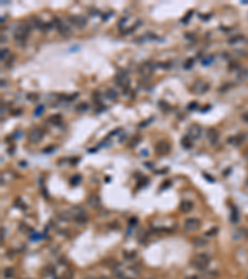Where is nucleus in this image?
<instances>
[{
	"mask_svg": "<svg viewBox=\"0 0 248 279\" xmlns=\"http://www.w3.org/2000/svg\"><path fill=\"white\" fill-rule=\"evenodd\" d=\"M138 72H139L142 78H149V77H151V74L154 73V65L149 61L143 62L139 66V68H138Z\"/></svg>",
	"mask_w": 248,
	"mask_h": 279,
	"instance_id": "nucleus-3",
	"label": "nucleus"
},
{
	"mask_svg": "<svg viewBox=\"0 0 248 279\" xmlns=\"http://www.w3.org/2000/svg\"><path fill=\"white\" fill-rule=\"evenodd\" d=\"M25 279H30V278H25Z\"/></svg>",
	"mask_w": 248,
	"mask_h": 279,
	"instance_id": "nucleus-40",
	"label": "nucleus"
},
{
	"mask_svg": "<svg viewBox=\"0 0 248 279\" xmlns=\"http://www.w3.org/2000/svg\"><path fill=\"white\" fill-rule=\"evenodd\" d=\"M181 145L184 146V148H186V149H190L191 146H192V139L187 135V137H184L182 139H181Z\"/></svg>",
	"mask_w": 248,
	"mask_h": 279,
	"instance_id": "nucleus-16",
	"label": "nucleus"
},
{
	"mask_svg": "<svg viewBox=\"0 0 248 279\" xmlns=\"http://www.w3.org/2000/svg\"><path fill=\"white\" fill-rule=\"evenodd\" d=\"M29 140L31 143H39L42 140V138H44V131L41 130L40 128H34L32 130H30V133H29Z\"/></svg>",
	"mask_w": 248,
	"mask_h": 279,
	"instance_id": "nucleus-9",
	"label": "nucleus"
},
{
	"mask_svg": "<svg viewBox=\"0 0 248 279\" xmlns=\"http://www.w3.org/2000/svg\"><path fill=\"white\" fill-rule=\"evenodd\" d=\"M70 211H71V213H72V220H74L77 223H80V225H83V223L87 222L86 212H85V210H82L80 206L73 207L72 210H70Z\"/></svg>",
	"mask_w": 248,
	"mask_h": 279,
	"instance_id": "nucleus-4",
	"label": "nucleus"
},
{
	"mask_svg": "<svg viewBox=\"0 0 248 279\" xmlns=\"http://www.w3.org/2000/svg\"><path fill=\"white\" fill-rule=\"evenodd\" d=\"M62 279H73V270L72 269H66L62 274Z\"/></svg>",
	"mask_w": 248,
	"mask_h": 279,
	"instance_id": "nucleus-22",
	"label": "nucleus"
},
{
	"mask_svg": "<svg viewBox=\"0 0 248 279\" xmlns=\"http://www.w3.org/2000/svg\"><path fill=\"white\" fill-rule=\"evenodd\" d=\"M49 121H50L51 123H53V124H61V122H62V117H61L60 114H56V115L50 117V118H49Z\"/></svg>",
	"mask_w": 248,
	"mask_h": 279,
	"instance_id": "nucleus-19",
	"label": "nucleus"
},
{
	"mask_svg": "<svg viewBox=\"0 0 248 279\" xmlns=\"http://www.w3.org/2000/svg\"><path fill=\"white\" fill-rule=\"evenodd\" d=\"M171 150V146H170V143L166 142V140H159L156 142L155 144V151L158 155H166L169 154Z\"/></svg>",
	"mask_w": 248,
	"mask_h": 279,
	"instance_id": "nucleus-7",
	"label": "nucleus"
},
{
	"mask_svg": "<svg viewBox=\"0 0 248 279\" xmlns=\"http://www.w3.org/2000/svg\"><path fill=\"white\" fill-rule=\"evenodd\" d=\"M159 107L163 109V112L165 110V112H169L170 109H171V106L168 103V102H165V101H160L159 102Z\"/></svg>",
	"mask_w": 248,
	"mask_h": 279,
	"instance_id": "nucleus-21",
	"label": "nucleus"
},
{
	"mask_svg": "<svg viewBox=\"0 0 248 279\" xmlns=\"http://www.w3.org/2000/svg\"><path fill=\"white\" fill-rule=\"evenodd\" d=\"M206 243H207V241L202 240V238H195V240H194V245H195V246H198V247L205 246Z\"/></svg>",
	"mask_w": 248,
	"mask_h": 279,
	"instance_id": "nucleus-24",
	"label": "nucleus"
},
{
	"mask_svg": "<svg viewBox=\"0 0 248 279\" xmlns=\"http://www.w3.org/2000/svg\"><path fill=\"white\" fill-rule=\"evenodd\" d=\"M218 137H220V133H218L217 129L211 128V129L207 130V139L210 140L211 144H216L217 140H218Z\"/></svg>",
	"mask_w": 248,
	"mask_h": 279,
	"instance_id": "nucleus-12",
	"label": "nucleus"
},
{
	"mask_svg": "<svg viewBox=\"0 0 248 279\" xmlns=\"http://www.w3.org/2000/svg\"><path fill=\"white\" fill-rule=\"evenodd\" d=\"M209 89H210V83L206 81H202V80L196 81L194 83V86H192V92L196 94H204L207 92Z\"/></svg>",
	"mask_w": 248,
	"mask_h": 279,
	"instance_id": "nucleus-6",
	"label": "nucleus"
},
{
	"mask_svg": "<svg viewBox=\"0 0 248 279\" xmlns=\"http://www.w3.org/2000/svg\"><path fill=\"white\" fill-rule=\"evenodd\" d=\"M197 107H198L197 102H192V103H190L189 106H187V109H189V110H192V109H196Z\"/></svg>",
	"mask_w": 248,
	"mask_h": 279,
	"instance_id": "nucleus-32",
	"label": "nucleus"
},
{
	"mask_svg": "<svg viewBox=\"0 0 248 279\" xmlns=\"http://www.w3.org/2000/svg\"><path fill=\"white\" fill-rule=\"evenodd\" d=\"M238 221V212L236 208H233V211H232V222H237Z\"/></svg>",
	"mask_w": 248,
	"mask_h": 279,
	"instance_id": "nucleus-29",
	"label": "nucleus"
},
{
	"mask_svg": "<svg viewBox=\"0 0 248 279\" xmlns=\"http://www.w3.org/2000/svg\"><path fill=\"white\" fill-rule=\"evenodd\" d=\"M106 96L108 97L109 99H117V97H118V93H117L114 89H108L107 93H106Z\"/></svg>",
	"mask_w": 248,
	"mask_h": 279,
	"instance_id": "nucleus-23",
	"label": "nucleus"
},
{
	"mask_svg": "<svg viewBox=\"0 0 248 279\" xmlns=\"http://www.w3.org/2000/svg\"><path fill=\"white\" fill-rule=\"evenodd\" d=\"M42 112H44V106H39L35 110V113H34V115L35 117H40L41 114H42Z\"/></svg>",
	"mask_w": 248,
	"mask_h": 279,
	"instance_id": "nucleus-27",
	"label": "nucleus"
},
{
	"mask_svg": "<svg viewBox=\"0 0 248 279\" xmlns=\"http://www.w3.org/2000/svg\"><path fill=\"white\" fill-rule=\"evenodd\" d=\"M242 142H243V137L242 135H235V137L228 138V143L233 144L235 146H238L239 144H242Z\"/></svg>",
	"mask_w": 248,
	"mask_h": 279,
	"instance_id": "nucleus-15",
	"label": "nucleus"
},
{
	"mask_svg": "<svg viewBox=\"0 0 248 279\" xmlns=\"http://www.w3.org/2000/svg\"><path fill=\"white\" fill-rule=\"evenodd\" d=\"M192 208H194V204H192V201H190V200H184V201H181V204H180V210H181V212L187 213V212L192 211Z\"/></svg>",
	"mask_w": 248,
	"mask_h": 279,
	"instance_id": "nucleus-13",
	"label": "nucleus"
},
{
	"mask_svg": "<svg viewBox=\"0 0 248 279\" xmlns=\"http://www.w3.org/2000/svg\"><path fill=\"white\" fill-rule=\"evenodd\" d=\"M202 134V128L200 127L198 124H192L189 127V137L195 140V139H198Z\"/></svg>",
	"mask_w": 248,
	"mask_h": 279,
	"instance_id": "nucleus-10",
	"label": "nucleus"
},
{
	"mask_svg": "<svg viewBox=\"0 0 248 279\" xmlns=\"http://www.w3.org/2000/svg\"><path fill=\"white\" fill-rule=\"evenodd\" d=\"M30 30H31V27H30L29 23L19 24L15 27V30H14V39L16 40V42L20 45L25 44V41L27 40V37H29V35H30Z\"/></svg>",
	"mask_w": 248,
	"mask_h": 279,
	"instance_id": "nucleus-1",
	"label": "nucleus"
},
{
	"mask_svg": "<svg viewBox=\"0 0 248 279\" xmlns=\"http://www.w3.org/2000/svg\"><path fill=\"white\" fill-rule=\"evenodd\" d=\"M87 202H88V205L91 206L92 208H98V207L101 206V200H99L98 196H96V195H92V196H89L88 200H87Z\"/></svg>",
	"mask_w": 248,
	"mask_h": 279,
	"instance_id": "nucleus-14",
	"label": "nucleus"
},
{
	"mask_svg": "<svg viewBox=\"0 0 248 279\" xmlns=\"http://www.w3.org/2000/svg\"><path fill=\"white\" fill-rule=\"evenodd\" d=\"M247 77H248V71H246L244 73H243V72H241V73L238 74V78H239V80H242V78L244 80V78H247Z\"/></svg>",
	"mask_w": 248,
	"mask_h": 279,
	"instance_id": "nucleus-35",
	"label": "nucleus"
},
{
	"mask_svg": "<svg viewBox=\"0 0 248 279\" xmlns=\"http://www.w3.org/2000/svg\"><path fill=\"white\" fill-rule=\"evenodd\" d=\"M204 176H206V177H207V179H209V181H211V183H212V181H215V179H213V177H211V176H209L207 174H204Z\"/></svg>",
	"mask_w": 248,
	"mask_h": 279,
	"instance_id": "nucleus-36",
	"label": "nucleus"
},
{
	"mask_svg": "<svg viewBox=\"0 0 248 279\" xmlns=\"http://www.w3.org/2000/svg\"><path fill=\"white\" fill-rule=\"evenodd\" d=\"M211 231H207V232H205V234L206 236H215L216 233H217V228L215 227V228H210Z\"/></svg>",
	"mask_w": 248,
	"mask_h": 279,
	"instance_id": "nucleus-31",
	"label": "nucleus"
},
{
	"mask_svg": "<svg viewBox=\"0 0 248 279\" xmlns=\"http://www.w3.org/2000/svg\"><path fill=\"white\" fill-rule=\"evenodd\" d=\"M9 55V50H8V48H3V50H1V61H6V56H8Z\"/></svg>",
	"mask_w": 248,
	"mask_h": 279,
	"instance_id": "nucleus-28",
	"label": "nucleus"
},
{
	"mask_svg": "<svg viewBox=\"0 0 248 279\" xmlns=\"http://www.w3.org/2000/svg\"><path fill=\"white\" fill-rule=\"evenodd\" d=\"M244 40V36H242V35H236V36H233L228 40V44H237L239 42V41H243Z\"/></svg>",
	"mask_w": 248,
	"mask_h": 279,
	"instance_id": "nucleus-17",
	"label": "nucleus"
},
{
	"mask_svg": "<svg viewBox=\"0 0 248 279\" xmlns=\"http://www.w3.org/2000/svg\"><path fill=\"white\" fill-rule=\"evenodd\" d=\"M186 279H198V278H197L196 275H191V277H187Z\"/></svg>",
	"mask_w": 248,
	"mask_h": 279,
	"instance_id": "nucleus-37",
	"label": "nucleus"
},
{
	"mask_svg": "<svg viewBox=\"0 0 248 279\" xmlns=\"http://www.w3.org/2000/svg\"><path fill=\"white\" fill-rule=\"evenodd\" d=\"M209 263H210V256L206 254V253L195 254L194 258H192V261H191V264L198 270H206Z\"/></svg>",
	"mask_w": 248,
	"mask_h": 279,
	"instance_id": "nucleus-2",
	"label": "nucleus"
},
{
	"mask_svg": "<svg viewBox=\"0 0 248 279\" xmlns=\"http://www.w3.org/2000/svg\"><path fill=\"white\" fill-rule=\"evenodd\" d=\"M194 62H195V61H194V58H189V60H187V62H186V64L184 65V67H185V68H190V67H191V65H194Z\"/></svg>",
	"mask_w": 248,
	"mask_h": 279,
	"instance_id": "nucleus-33",
	"label": "nucleus"
},
{
	"mask_svg": "<svg viewBox=\"0 0 248 279\" xmlns=\"http://www.w3.org/2000/svg\"><path fill=\"white\" fill-rule=\"evenodd\" d=\"M52 25L58 30L60 35H62V36H65V37H68V36H70V35L72 34V31H71L70 27H68L63 21H61L58 18H55V19H53Z\"/></svg>",
	"mask_w": 248,
	"mask_h": 279,
	"instance_id": "nucleus-5",
	"label": "nucleus"
},
{
	"mask_svg": "<svg viewBox=\"0 0 248 279\" xmlns=\"http://www.w3.org/2000/svg\"><path fill=\"white\" fill-rule=\"evenodd\" d=\"M212 62H213V56H209V57H206V58L202 60V65L209 66V65L212 64Z\"/></svg>",
	"mask_w": 248,
	"mask_h": 279,
	"instance_id": "nucleus-25",
	"label": "nucleus"
},
{
	"mask_svg": "<svg viewBox=\"0 0 248 279\" xmlns=\"http://www.w3.org/2000/svg\"><path fill=\"white\" fill-rule=\"evenodd\" d=\"M87 109H88V104L85 103V102L78 103L77 106H76V110H77V112H86Z\"/></svg>",
	"mask_w": 248,
	"mask_h": 279,
	"instance_id": "nucleus-20",
	"label": "nucleus"
},
{
	"mask_svg": "<svg viewBox=\"0 0 248 279\" xmlns=\"http://www.w3.org/2000/svg\"><path fill=\"white\" fill-rule=\"evenodd\" d=\"M124 256H125V257L128 258V259H132V258H134V257L136 256V253H135V252H130V253L125 252V253H124Z\"/></svg>",
	"mask_w": 248,
	"mask_h": 279,
	"instance_id": "nucleus-34",
	"label": "nucleus"
},
{
	"mask_svg": "<svg viewBox=\"0 0 248 279\" xmlns=\"http://www.w3.org/2000/svg\"><path fill=\"white\" fill-rule=\"evenodd\" d=\"M246 155H247V158H248V151H247V153H246Z\"/></svg>",
	"mask_w": 248,
	"mask_h": 279,
	"instance_id": "nucleus-39",
	"label": "nucleus"
},
{
	"mask_svg": "<svg viewBox=\"0 0 248 279\" xmlns=\"http://www.w3.org/2000/svg\"><path fill=\"white\" fill-rule=\"evenodd\" d=\"M81 183V175H76L71 179V184L72 185H78Z\"/></svg>",
	"mask_w": 248,
	"mask_h": 279,
	"instance_id": "nucleus-26",
	"label": "nucleus"
},
{
	"mask_svg": "<svg viewBox=\"0 0 248 279\" xmlns=\"http://www.w3.org/2000/svg\"><path fill=\"white\" fill-rule=\"evenodd\" d=\"M201 226V221L198 218H195V217H191V218H187L184 223V227L186 231L189 232H192V231H197Z\"/></svg>",
	"mask_w": 248,
	"mask_h": 279,
	"instance_id": "nucleus-8",
	"label": "nucleus"
},
{
	"mask_svg": "<svg viewBox=\"0 0 248 279\" xmlns=\"http://www.w3.org/2000/svg\"><path fill=\"white\" fill-rule=\"evenodd\" d=\"M55 149H56V146L55 145H51V146H47L46 149H44V153L45 154H50V153H52Z\"/></svg>",
	"mask_w": 248,
	"mask_h": 279,
	"instance_id": "nucleus-30",
	"label": "nucleus"
},
{
	"mask_svg": "<svg viewBox=\"0 0 248 279\" xmlns=\"http://www.w3.org/2000/svg\"><path fill=\"white\" fill-rule=\"evenodd\" d=\"M3 274H4L5 278H12L14 275H15V269L14 268H6Z\"/></svg>",
	"mask_w": 248,
	"mask_h": 279,
	"instance_id": "nucleus-18",
	"label": "nucleus"
},
{
	"mask_svg": "<svg viewBox=\"0 0 248 279\" xmlns=\"http://www.w3.org/2000/svg\"><path fill=\"white\" fill-rule=\"evenodd\" d=\"M70 20H71V23H72L74 26H77V27H83V26L87 25V19H86L85 16H82V15L71 16Z\"/></svg>",
	"mask_w": 248,
	"mask_h": 279,
	"instance_id": "nucleus-11",
	"label": "nucleus"
},
{
	"mask_svg": "<svg viewBox=\"0 0 248 279\" xmlns=\"http://www.w3.org/2000/svg\"><path fill=\"white\" fill-rule=\"evenodd\" d=\"M243 118H244V119H246V122H248V114H246V115H244Z\"/></svg>",
	"mask_w": 248,
	"mask_h": 279,
	"instance_id": "nucleus-38",
	"label": "nucleus"
}]
</instances>
